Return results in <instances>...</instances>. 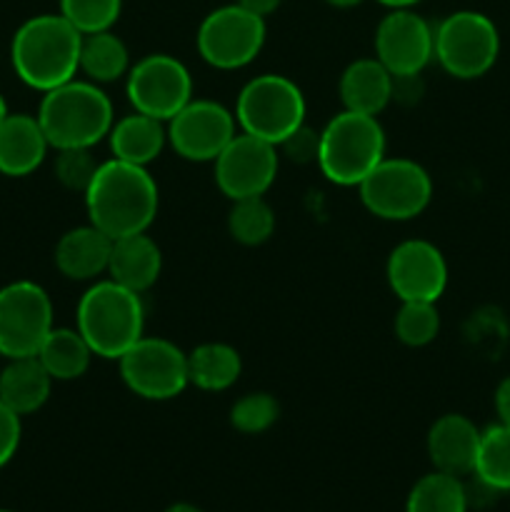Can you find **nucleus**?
Returning a JSON list of instances; mask_svg holds the SVG:
<instances>
[{
    "label": "nucleus",
    "instance_id": "19",
    "mask_svg": "<svg viewBox=\"0 0 510 512\" xmlns=\"http://www.w3.org/2000/svg\"><path fill=\"white\" fill-rule=\"evenodd\" d=\"M110 248H113V240L103 230L95 228L93 223L78 225L60 235L55 243V268L68 280H78V283L95 280L98 275L108 273Z\"/></svg>",
    "mask_w": 510,
    "mask_h": 512
},
{
    "label": "nucleus",
    "instance_id": "27",
    "mask_svg": "<svg viewBox=\"0 0 510 512\" xmlns=\"http://www.w3.org/2000/svg\"><path fill=\"white\" fill-rule=\"evenodd\" d=\"M470 498L463 478L450 473L423 475L408 493L405 512H468Z\"/></svg>",
    "mask_w": 510,
    "mask_h": 512
},
{
    "label": "nucleus",
    "instance_id": "25",
    "mask_svg": "<svg viewBox=\"0 0 510 512\" xmlns=\"http://www.w3.org/2000/svg\"><path fill=\"white\" fill-rule=\"evenodd\" d=\"M93 348L80 335L78 328H53L40 345L38 360L53 380H78L88 373Z\"/></svg>",
    "mask_w": 510,
    "mask_h": 512
},
{
    "label": "nucleus",
    "instance_id": "11",
    "mask_svg": "<svg viewBox=\"0 0 510 512\" xmlns=\"http://www.w3.org/2000/svg\"><path fill=\"white\" fill-rule=\"evenodd\" d=\"M53 303L33 280L0 288V355L8 360L38 355L53 330Z\"/></svg>",
    "mask_w": 510,
    "mask_h": 512
},
{
    "label": "nucleus",
    "instance_id": "5",
    "mask_svg": "<svg viewBox=\"0 0 510 512\" xmlns=\"http://www.w3.org/2000/svg\"><path fill=\"white\" fill-rule=\"evenodd\" d=\"M383 158L385 130L375 115L343 110L320 130L318 168L340 188H358Z\"/></svg>",
    "mask_w": 510,
    "mask_h": 512
},
{
    "label": "nucleus",
    "instance_id": "33",
    "mask_svg": "<svg viewBox=\"0 0 510 512\" xmlns=\"http://www.w3.org/2000/svg\"><path fill=\"white\" fill-rule=\"evenodd\" d=\"M93 148H65L58 150L55 155V178L63 188L78 190V193H85L93 180L95 170H98V160L90 153Z\"/></svg>",
    "mask_w": 510,
    "mask_h": 512
},
{
    "label": "nucleus",
    "instance_id": "23",
    "mask_svg": "<svg viewBox=\"0 0 510 512\" xmlns=\"http://www.w3.org/2000/svg\"><path fill=\"white\" fill-rule=\"evenodd\" d=\"M50 388H53V378L43 368L38 355L8 360L0 373V400L20 418L38 413L48 403Z\"/></svg>",
    "mask_w": 510,
    "mask_h": 512
},
{
    "label": "nucleus",
    "instance_id": "7",
    "mask_svg": "<svg viewBox=\"0 0 510 512\" xmlns=\"http://www.w3.org/2000/svg\"><path fill=\"white\" fill-rule=\"evenodd\" d=\"M500 55V33L478 10H455L435 28V55L440 68L458 80L483 78Z\"/></svg>",
    "mask_w": 510,
    "mask_h": 512
},
{
    "label": "nucleus",
    "instance_id": "12",
    "mask_svg": "<svg viewBox=\"0 0 510 512\" xmlns=\"http://www.w3.org/2000/svg\"><path fill=\"white\" fill-rule=\"evenodd\" d=\"M125 93L133 110L168 123L183 105L193 100V78L173 55L150 53L130 65L125 75Z\"/></svg>",
    "mask_w": 510,
    "mask_h": 512
},
{
    "label": "nucleus",
    "instance_id": "34",
    "mask_svg": "<svg viewBox=\"0 0 510 512\" xmlns=\"http://www.w3.org/2000/svg\"><path fill=\"white\" fill-rule=\"evenodd\" d=\"M318 148H320V130L300 125L298 130L288 135L278 150H283L285 158L295 160V163H318Z\"/></svg>",
    "mask_w": 510,
    "mask_h": 512
},
{
    "label": "nucleus",
    "instance_id": "30",
    "mask_svg": "<svg viewBox=\"0 0 510 512\" xmlns=\"http://www.w3.org/2000/svg\"><path fill=\"white\" fill-rule=\"evenodd\" d=\"M393 330L405 348H425L440 333L438 305L428 300H403L393 320Z\"/></svg>",
    "mask_w": 510,
    "mask_h": 512
},
{
    "label": "nucleus",
    "instance_id": "8",
    "mask_svg": "<svg viewBox=\"0 0 510 512\" xmlns=\"http://www.w3.org/2000/svg\"><path fill=\"white\" fill-rule=\"evenodd\" d=\"M370 215L390 223L413 220L433 200V180L428 170L410 158H383L358 185Z\"/></svg>",
    "mask_w": 510,
    "mask_h": 512
},
{
    "label": "nucleus",
    "instance_id": "1",
    "mask_svg": "<svg viewBox=\"0 0 510 512\" xmlns=\"http://www.w3.org/2000/svg\"><path fill=\"white\" fill-rule=\"evenodd\" d=\"M88 223L110 240L148 233L158 215V183L148 168L110 158L98 165L85 190Z\"/></svg>",
    "mask_w": 510,
    "mask_h": 512
},
{
    "label": "nucleus",
    "instance_id": "13",
    "mask_svg": "<svg viewBox=\"0 0 510 512\" xmlns=\"http://www.w3.org/2000/svg\"><path fill=\"white\" fill-rule=\"evenodd\" d=\"M215 185L230 200L258 198L273 188L280 168V153L273 143L248 133H235L213 160Z\"/></svg>",
    "mask_w": 510,
    "mask_h": 512
},
{
    "label": "nucleus",
    "instance_id": "15",
    "mask_svg": "<svg viewBox=\"0 0 510 512\" xmlns=\"http://www.w3.org/2000/svg\"><path fill=\"white\" fill-rule=\"evenodd\" d=\"M435 55V28L413 8L390 10L375 28V58L393 78L420 75Z\"/></svg>",
    "mask_w": 510,
    "mask_h": 512
},
{
    "label": "nucleus",
    "instance_id": "6",
    "mask_svg": "<svg viewBox=\"0 0 510 512\" xmlns=\"http://www.w3.org/2000/svg\"><path fill=\"white\" fill-rule=\"evenodd\" d=\"M235 123L240 133L268 140L278 148L305 123L303 90L285 75H255L240 88L235 100Z\"/></svg>",
    "mask_w": 510,
    "mask_h": 512
},
{
    "label": "nucleus",
    "instance_id": "2",
    "mask_svg": "<svg viewBox=\"0 0 510 512\" xmlns=\"http://www.w3.org/2000/svg\"><path fill=\"white\" fill-rule=\"evenodd\" d=\"M80 45L83 33L60 13L33 15L15 30L10 60L25 85L48 93L80 73Z\"/></svg>",
    "mask_w": 510,
    "mask_h": 512
},
{
    "label": "nucleus",
    "instance_id": "35",
    "mask_svg": "<svg viewBox=\"0 0 510 512\" xmlns=\"http://www.w3.org/2000/svg\"><path fill=\"white\" fill-rule=\"evenodd\" d=\"M20 433H23V428H20V415L13 413L0 400V468L8 465L13 460V455L18 453Z\"/></svg>",
    "mask_w": 510,
    "mask_h": 512
},
{
    "label": "nucleus",
    "instance_id": "28",
    "mask_svg": "<svg viewBox=\"0 0 510 512\" xmlns=\"http://www.w3.org/2000/svg\"><path fill=\"white\" fill-rule=\"evenodd\" d=\"M473 475L493 493H510V425L483 430Z\"/></svg>",
    "mask_w": 510,
    "mask_h": 512
},
{
    "label": "nucleus",
    "instance_id": "38",
    "mask_svg": "<svg viewBox=\"0 0 510 512\" xmlns=\"http://www.w3.org/2000/svg\"><path fill=\"white\" fill-rule=\"evenodd\" d=\"M378 3L390 10H398V8H413V5H418L420 0H378Z\"/></svg>",
    "mask_w": 510,
    "mask_h": 512
},
{
    "label": "nucleus",
    "instance_id": "20",
    "mask_svg": "<svg viewBox=\"0 0 510 512\" xmlns=\"http://www.w3.org/2000/svg\"><path fill=\"white\" fill-rule=\"evenodd\" d=\"M160 273H163V253L148 233H135L113 240L108 263L110 280L143 295L145 290L158 283Z\"/></svg>",
    "mask_w": 510,
    "mask_h": 512
},
{
    "label": "nucleus",
    "instance_id": "9",
    "mask_svg": "<svg viewBox=\"0 0 510 512\" xmlns=\"http://www.w3.org/2000/svg\"><path fill=\"white\" fill-rule=\"evenodd\" d=\"M125 388L143 400H173L190 385L188 353L155 335H143L118 358Z\"/></svg>",
    "mask_w": 510,
    "mask_h": 512
},
{
    "label": "nucleus",
    "instance_id": "40",
    "mask_svg": "<svg viewBox=\"0 0 510 512\" xmlns=\"http://www.w3.org/2000/svg\"><path fill=\"white\" fill-rule=\"evenodd\" d=\"M328 5H333V8H355V5H360L363 0H325Z\"/></svg>",
    "mask_w": 510,
    "mask_h": 512
},
{
    "label": "nucleus",
    "instance_id": "42",
    "mask_svg": "<svg viewBox=\"0 0 510 512\" xmlns=\"http://www.w3.org/2000/svg\"><path fill=\"white\" fill-rule=\"evenodd\" d=\"M0 512H10V510H0Z\"/></svg>",
    "mask_w": 510,
    "mask_h": 512
},
{
    "label": "nucleus",
    "instance_id": "16",
    "mask_svg": "<svg viewBox=\"0 0 510 512\" xmlns=\"http://www.w3.org/2000/svg\"><path fill=\"white\" fill-rule=\"evenodd\" d=\"M385 278L398 300H428L438 303L448 288V263L430 240H403L388 255Z\"/></svg>",
    "mask_w": 510,
    "mask_h": 512
},
{
    "label": "nucleus",
    "instance_id": "4",
    "mask_svg": "<svg viewBox=\"0 0 510 512\" xmlns=\"http://www.w3.org/2000/svg\"><path fill=\"white\" fill-rule=\"evenodd\" d=\"M75 328L98 358L118 360L145 335L143 295L110 278L98 280L80 298Z\"/></svg>",
    "mask_w": 510,
    "mask_h": 512
},
{
    "label": "nucleus",
    "instance_id": "18",
    "mask_svg": "<svg viewBox=\"0 0 510 512\" xmlns=\"http://www.w3.org/2000/svg\"><path fill=\"white\" fill-rule=\"evenodd\" d=\"M50 143L38 118L28 113H8L0 120V173L25 178L43 165Z\"/></svg>",
    "mask_w": 510,
    "mask_h": 512
},
{
    "label": "nucleus",
    "instance_id": "10",
    "mask_svg": "<svg viewBox=\"0 0 510 512\" xmlns=\"http://www.w3.org/2000/svg\"><path fill=\"white\" fill-rule=\"evenodd\" d=\"M265 35H268L265 18L233 3L205 15L195 43L200 58L208 65L218 70H240L258 58L265 45Z\"/></svg>",
    "mask_w": 510,
    "mask_h": 512
},
{
    "label": "nucleus",
    "instance_id": "37",
    "mask_svg": "<svg viewBox=\"0 0 510 512\" xmlns=\"http://www.w3.org/2000/svg\"><path fill=\"white\" fill-rule=\"evenodd\" d=\"M235 3L243 5L245 10H250V13L260 15V18H268L270 13H275V10L280 8L283 0H235Z\"/></svg>",
    "mask_w": 510,
    "mask_h": 512
},
{
    "label": "nucleus",
    "instance_id": "29",
    "mask_svg": "<svg viewBox=\"0 0 510 512\" xmlns=\"http://www.w3.org/2000/svg\"><path fill=\"white\" fill-rule=\"evenodd\" d=\"M228 233L235 243L245 248H258L268 243L270 235L275 233V210L270 208L265 195L233 200V208L228 213Z\"/></svg>",
    "mask_w": 510,
    "mask_h": 512
},
{
    "label": "nucleus",
    "instance_id": "26",
    "mask_svg": "<svg viewBox=\"0 0 510 512\" xmlns=\"http://www.w3.org/2000/svg\"><path fill=\"white\" fill-rule=\"evenodd\" d=\"M128 70V45L113 30H100V33L83 35V45H80V73H85V78L90 83H115V80L125 78Z\"/></svg>",
    "mask_w": 510,
    "mask_h": 512
},
{
    "label": "nucleus",
    "instance_id": "3",
    "mask_svg": "<svg viewBox=\"0 0 510 512\" xmlns=\"http://www.w3.org/2000/svg\"><path fill=\"white\" fill-rule=\"evenodd\" d=\"M35 118L55 150L95 148L108 138L115 123L113 103L105 90L78 78L43 93Z\"/></svg>",
    "mask_w": 510,
    "mask_h": 512
},
{
    "label": "nucleus",
    "instance_id": "39",
    "mask_svg": "<svg viewBox=\"0 0 510 512\" xmlns=\"http://www.w3.org/2000/svg\"><path fill=\"white\" fill-rule=\"evenodd\" d=\"M165 512H203V510L195 508V505H190V503H175V505H170Z\"/></svg>",
    "mask_w": 510,
    "mask_h": 512
},
{
    "label": "nucleus",
    "instance_id": "17",
    "mask_svg": "<svg viewBox=\"0 0 510 512\" xmlns=\"http://www.w3.org/2000/svg\"><path fill=\"white\" fill-rule=\"evenodd\" d=\"M480 438H483V430L473 420L460 413H448L440 415L430 425L425 448H428V458L435 470L463 478V475L475 473Z\"/></svg>",
    "mask_w": 510,
    "mask_h": 512
},
{
    "label": "nucleus",
    "instance_id": "32",
    "mask_svg": "<svg viewBox=\"0 0 510 512\" xmlns=\"http://www.w3.org/2000/svg\"><path fill=\"white\" fill-rule=\"evenodd\" d=\"M120 10L123 0H60V15L83 35L113 28Z\"/></svg>",
    "mask_w": 510,
    "mask_h": 512
},
{
    "label": "nucleus",
    "instance_id": "24",
    "mask_svg": "<svg viewBox=\"0 0 510 512\" xmlns=\"http://www.w3.org/2000/svg\"><path fill=\"white\" fill-rule=\"evenodd\" d=\"M243 373V358L228 343H203L188 353L190 385L205 393L233 388Z\"/></svg>",
    "mask_w": 510,
    "mask_h": 512
},
{
    "label": "nucleus",
    "instance_id": "31",
    "mask_svg": "<svg viewBox=\"0 0 510 512\" xmlns=\"http://www.w3.org/2000/svg\"><path fill=\"white\" fill-rule=\"evenodd\" d=\"M280 418V403L270 393H248L230 408V425L243 435H260Z\"/></svg>",
    "mask_w": 510,
    "mask_h": 512
},
{
    "label": "nucleus",
    "instance_id": "21",
    "mask_svg": "<svg viewBox=\"0 0 510 512\" xmlns=\"http://www.w3.org/2000/svg\"><path fill=\"white\" fill-rule=\"evenodd\" d=\"M338 93L343 110L378 118L393 100V75L378 58L353 60L340 75Z\"/></svg>",
    "mask_w": 510,
    "mask_h": 512
},
{
    "label": "nucleus",
    "instance_id": "22",
    "mask_svg": "<svg viewBox=\"0 0 510 512\" xmlns=\"http://www.w3.org/2000/svg\"><path fill=\"white\" fill-rule=\"evenodd\" d=\"M108 145L113 150V158L148 168L168 145V128L163 120L133 110L130 115L115 120L108 133Z\"/></svg>",
    "mask_w": 510,
    "mask_h": 512
},
{
    "label": "nucleus",
    "instance_id": "41",
    "mask_svg": "<svg viewBox=\"0 0 510 512\" xmlns=\"http://www.w3.org/2000/svg\"><path fill=\"white\" fill-rule=\"evenodd\" d=\"M5 115H8V105H5L3 95H0V120H3V118H5Z\"/></svg>",
    "mask_w": 510,
    "mask_h": 512
},
{
    "label": "nucleus",
    "instance_id": "36",
    "mask_svg": "<svg viewBox=\"0 0 510 512\" xmlns=\"http://www.w3.org/2000/svg\"><path fill=\"white\" fill-rule=\"evenodd\" d=\"M493 403H495V413H498V423L510 425V375L498 383Z\"/></svg>",
    "mask_w": 510,
    "mask_h": 512
},
{
    "label": "nucleus",
    "instance_id": "14",
    "mask_svg": "<svg viewBox=\"0 0 510 512\" xmlns=\"http://www.w3.org/2000/svg\"><path fill=\"white\" fill-rule=\"evenodd\" d=\"M235 113L215 100L193 98L165 123L168 145L190 163H213L235 138Z\"/></svg>",
    "mask_w": 510,
    "mask_h": 512
}]
</instances>
